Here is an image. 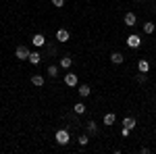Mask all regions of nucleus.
<instances>
[{"label":"nucleus","mask_w":156,"mask_h":154,"mask_svg":"<svg viewBox=\"0 0 156 154\" xmlns=\"http://www.w3.org/2000/svg\"><path fill=\"white\" fill-rule=\"evenodd\" d=\"M137 69H140V71H142V73H148V71H150V63H148V60H144V59H142V60H140V63H137Z\"/></svg>","instance_id":"nucleus-17"},{"label":"nucleus","mask_w":156,"mask_h":154,"mask_svg":"<svg viewBox=\"0 0 156 154\" xmlns=\"http://www.w3.org/2000/svg\"><path fill=\"white\" fill-rule=\"evenodd\" d=\"M46 73H48L50 77H54V79H56V77H58V67H56V65H50Z\"/></svg>","instance_id":"nucleus-19"},{"label":"nucleus","mask_w":156,"mask_h":154,"mask_svg":"<svg viewBox=\"0 0 156 154\" xmlns=\"http://www.w3.org/2000/svg\"><path fill=\"white\" fill-rule=\"evenodd\" d=\"M71 65H73V59L69 56V54L60 59V69H71Z\"/></svg>","instance_id":"nucleus-15"},{"label":"nucleus","mask_w":156,"mask_h":154,"mask_svg":"<svg viewBox=\"0 0 156 154\" xmlns=\"http://www.w3.org/2000/svg\"><path fill=\"white\" fill-rule=\"evenodd\" d=\"M110 60H112L115 65H123V60H125V54H123V52H112V54H110Z\"/></svg>","instance_id":"nucleus-12"},{"label":"nucleus","mask_w":156,"mask_h":154,"mask_svg":"<svg viewBox=\"0 0 156 154\" xmlns=\"http://www.w3.org/2000/svg\"><path fill=\"white\" fill-rule=\"evenodd\" d=\"M146 79H148V73H137V75H135V81L137 83H146Z\"/></svg>","instance_id":"nucleus-20"},{"label":"nucleus","mask_w":156,"mask_h":154,"mask_svg":"<svg viewBox=\"0 0 156 154\" xmlns=\"http://www.w3.org/2000/svg\"><path fill=\"white\" fill-rule=\"evenodd\" d=\"M77 142H79V146H87V142H90V135H87V133L79 135V138H77Z\"/></svg>","instance_id":"nucleus-21"},{"label":"nucleus","mask_w":156,"mask_h":154,"mask_svg":"<svg viewBox=\"0 0 156 154\" xmlns=\"http://www.w3.org/2000/svg\"><path fill=\"white\" fill-rule=\"evenodd\" d=\"M129 131H131V129H127V127H123V129H121V135H123V138H127V135H129Z\"/></svg>","instance_id":"nucleus-23"},{"label":"nucleus","mask_w":156,"mask_h":154,"mask_svg":"<svg viewBox=\"0 0 156 154\" xmlns=\"http://www.w3.org/2000/svg\"><path fill=\"white\" fill-rule=\"evenodd\" d=\"M52 4H54L56 9H60V6H65V0H52Z\"/></svg>","instance_id":"nucleus-22"},{"label":"nucleus","mask_w":156,"mask_h":154,"mask_svg":"<svg viewBox=\"0 0 156 154\" xmlns=\"http://www.w3.org/2000/svg\"><path fill=\"white\" fill-rule=\"evenodd\" d=\"M31 44L37 46V48L46 46V38H44V34H34V36H31Z\"/></svg>","instance_id":"nucleus-6"},{"label":"nucleus","mask_w":156,"mask_h":154,"mask_svg":"<svg viewBox=\"0 0 156 154\" xmlns=\"http://www.w3.org/2000/svg\"><path fill=\"white\" fill-rule=\"evenodd\" d=\"M154 31H156V23L154 21H146L144 23V34L150 36V34H154Z\"/></svg>","instance_id":"nucleus-14"},{"label":"nucleus","mask_w":156,"mask_h":154,"mask_svg":"<svg viewBox=\"0 0 156 154\" xmlns=\"http://www.w3.org/2000/svg\"><path fill=\"white\" fill-rule=\"evenodd\" d=\"M135 2H144V0H135Z\"/></svg>","instance_id":"nucleus-24"},{"label":"nucleus","mask_w":156,"mask_h":154,"mask_svg":"<svg viewBox=\"0 0 156 154\" xmlns=\"http://www.w3.org/2000/svg\"><path fill=\"white\" fill-rule=\"evenodd\" d=\"M85 131H87L90 138H94V135L98 133V125L94 123V121H87V123H85Z\"/></svg>","instance_id":"nucleus-8"},{"label":"nucleus","mask_w":156,"mask_h":154,"mask_svg":"<svg viewBox=\"0 0 156 154\" xmlns=\"http://www.w3.org/2000/svg\"><path fill=\"white\" fill-rule=\"evenodd\" d=\"M77 92H79L81 98H87V96L92 94V88H90L87 83H79V85H77Z\"/></svg>","instance_id":"nucleus-7"},{"label":"nucleus","mask_w":156,"mask_h":154,"mask_svg":"<svg viewBox=\"0 0 156 154\" xmlns=\"http://www.w3.org/2000/svg\"><path fill=\"white\" fill-rule=\"evenodd\" d=\"M29 63H31V65H40V60H42V56H40V52H37V50H34V52H29Z\"/></svg>","instance_id":"nucleus-13"},{"label":"nucleus","mask_w":156,"mask_h":154,"mask_svg":"<svg viewBox=\"0 0 156 154\" xmlns=\"http://www.w3.org/2000/svg\"><path fill=\"white\" fill-rule=\"evenodd\" d=\"M123 23L127 25V27H135V25H137V17H135V13H125Z\"/></svg>","instance_id":"nucleus-4"},{"label":"nucleus","mask_w":156,"mask_h":154,"mask_svg":"<svg viewBox=\"0 0 156 154\" xmlns=\"http://www.w3.org/2000/svg\"><path fill=\"white\" fill-rule=\"evenodd\" d=\"M15 56H17L19 60H27V59H29V48L25 46V44L17 46V50H15Z\"/></svg>","instance_id":"nucleus-2"},{"label":"nucleus","mask_w":156,"mask_h":154,"mask_svg":"<svg viewBox=\"0 0 156 154\" xmlns=\"http://www.w3.org/2000/svg\"><path fill=\"white\" fill-rule=\"evenodd\" d=\"M31 83H34L36 88H42V85L46 83V79H44V75H37V73H34V75H31Z\"/></svg>","instance_id":"nucleus-11"},{"label":"nucleus","mask_w":156,"mask_h":154,"mask_svg":"<svg viewBox=\"0 0 156 154\" xmlns=\"http://www.w3.org/2000/svg\"><path fill=\"white\" fill-rule=\"evenodd\" d=\"M69 142H71V133H69L67 129L56 131V144H58V146H67Z\"/></svg>","instance_id":"nucleus-1"},{"label":"nucleus","mask_w":156,"mask_h":154,"mask_svg":"<svg viewBox=\"0 0 156 154\" xmlns=\"http://www.w3.org/2000/svg\"><path fill=\"white\" fill-rule=\"evenodd\" d=\"M135 125H137V123H135V119H133V117H125V119H123V127H127V129H133Z\"/></svg>","instance_id":"nucleus-16"},{"label":"nucleus","mask_w":156,"mask_h":154,"mask_svg":"<svg viewBox=\"0 0 156 154\" xmlns=\"http://www.w3.org/2000/svg\"><path fill=\"white\" fill-rule=\"evenodd\" d=\"M73 110H75V115H83L85 113V104L83 102H75V104H73Z\"/></svg>","instance_id":"nucleus-18"},{"label":"nucleus","mask_w":156,"mask_h":154,"mask_svg":"<svg viewBox=\"0 0 156 154\" xmlns=\"http://www.w3.org/2000/svg\"><path fill=\"white\" fill-rule=\"evenodd\" d=\"M115 121H117V115H115V113H106V115H104V119H102V123H104L106 127L115 125Z\"/></svg>","instance_id":"nucleus-10"},{"label":"nucleus","mask_w":156,"mask_h":154,"mask_svg":"<svg viewBox=\"0 0 156 154\" xmlns=\"http://www.w3.org/2000/svg\"><path fill=\"white\" fill-rule=\"evenodd\" d=\"M69 31H67V29H58V31H56V42H60V44H65V42H69Z\"/></svg>","instance_id":"nucleus-9"},{"label":"nucleus","mask_w":156,"mask_h":154,"mask_svg":"<svg viewBox=\"0 0 156 154\" xmlns=\"http://www.w3.org/2000/svg\"><path fill=\"white\" fill-rule=\"evenodd\" d=\"M65 85H69V88H77V85H79L77 75H75V73H65Z\"/></svg>","instance_id":"nucleus-3"},{"label":"nucleus","mask_w":156,"mask_h":154,"mask_svg":"<svg viewBox=\"0 0 156 154\" xmlns=\"http://www.w3.org/2000/svg\"><path fill=\"white\" fill-rule=\"evenodd\" d=\"M127 46L129 48H140L142 46V38L137 36V34H131V36L127 38Z\"/></svg>","instance_id":"nucleus-5"}]
</instances>
